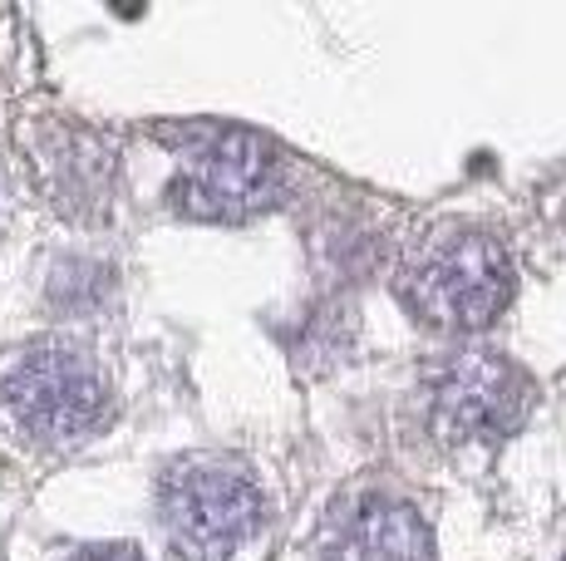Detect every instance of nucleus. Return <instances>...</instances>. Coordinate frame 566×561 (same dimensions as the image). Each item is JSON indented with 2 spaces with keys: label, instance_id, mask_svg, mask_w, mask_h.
Here are the masks:
<instances>
[{
  "label": "nucleus",
  "instance_id": "nucleus-1",
  "mask_svg": "<svg viewBox=\"0 0 566 561\" xmlns=\"http://www.w3.org/2000/svg\"><path fill=\"white\" fill-rule=\"evenodd\" d=\"M158 512L182 561H237L266 532V498L256 478L217 453H192L163 473Z\"/></svg>",
  "mask_w": 566,
  "mask_h": 561
},
{
  "label": "nucleus",
  "instance_id": "nucleus-2",
  "mask_svg": "<svg viewBox=\"0 0 566 561\" xmlns=\"http://www.w3.org/2000/svg\"><path fill=\"white\" fill-rule=\"evenodd\" d=\"M399 296L433 330H483L513 300V262L503 242L478 226H453L405 262Z\"/></svg>",
  "mask_w": 566,
  "mask_h": 561
},
{
  "label": "nucleus",
  "instance_id": "nucleus-3",
  "mask_svg": "<svg viewBox=\"0 0 566 561\" xmlns=\"http://www.w3.org/2000/svg\"><path fill=\"white\" fill-rule=\"evenodd\" d=\"M108 384L90 354L40 345L0 374V414L30 448H70L99 428Z\"/></svg>",
  "mask_w": 566,
  "mask_h": 561
},
{
  "label": "nucleus",
  "instance_id": "nucleus-4",
  "mask_svg": "<svg viewBox=\"0 0 566 561\" xmlns=\"http://www.w3.org/2000/svg\"><path fill=\"white\" fill-rule=\"evenodd\" d=\"M281 158L252 128H207L192 134L188 163L172 178L168 202L198 222H242L276 202Z\"/></svg>",
  "mask_w": 566,
  "mask_h": 561
},
{
  "label": "nucleus",
  "instance_id": "nucleus-5",
  "mask_svg": "<svg viewBox=\"0 0 566 561\" xmlns=\"http://www.w3.org/2000/svg\"><path fill=\"white\" fill-rule=\"evenodd\" d=\"M532 409V380L513 360L493 350L459 354L439 380L429 384V434L439 444H497L527 419Z\"/></svg>",
  "mask_w": 566,
  "mask_h": 561
},
{
  "label": "nucleus",
  "instance_id": "nucleus-6",
  "mask_svg": "<svg viewBox=\"0 0 566 561\" xmlns=\"http://www.w3.org/2000/svg\"><path fill=\"white\" fill-rule=\"evenodd\" d=\"M321 561H433V537L405 498L355 493L325 517Z\"/></svg>",
  "mask_w": 566,
  "mask_h": 561
},
{
  "label": "nucleus",
  "instance_id": "nucleus-7",
  "mask_svg": "<svg viewBox=\"0 0 566 561\" xmlns=\"http://www.w3.org/2000/svg\"><path fill=\"white\" fill-rule=\"evenodd\" d=\"M50 192L60 208L99 202L108 188V148L84 128H54L50 134Z\"/></svg>",
  "mask_w": 566,
  "mask_h": 561
},
{
  "label": "nucleus",
  "instance_id": "nucleus-8",
  "mask_svg": "<svg viewBox=\"0 0 566 561\" xmlns=\"http://www.w3.org/2000/svg\"><path fill=\"white\" fill-rule=\"evenodd\" d=\"M70 561H144V557H138V547H128V542H99V547H80Z\"/></svg>",
  "mask_w": 566,
  "mask_h": 561
}]
</instances>
